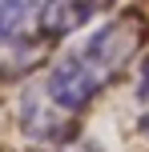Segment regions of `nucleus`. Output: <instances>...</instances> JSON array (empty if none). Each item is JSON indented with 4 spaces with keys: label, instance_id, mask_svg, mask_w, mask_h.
Returning a JSON list of instances; mask_svg holds the SVG:
<instances>
[{
    "label": "nucleus",
    "instance_id": "2",
    "mask_svg": "<svg viewBox=\"0 0 149 152\" xmlns=\"http://www.w3.org/2000/svg\"><path fill=\"white\" fill-rule=\"evenodd\" d=\"M20 124L32 140H69V128H73V112H64L53 96L40 88H28L20 100Z\"/></svg>",
    "mask_w": 149,
    "mask_h": 152
},
{
    "label": "nucleus",
    "instance_id": "1",
    "mask_svg": "<svg viewBox=\"0 0 149 152\" xmlns=\"http://www.w3.org/2000/svg\"><path fill=\"white\" fill-rule=\"evenodd\" d=\"M137 48H141V20H133V16L105 20L97 32H89L77 48H69L48 68L44 92L64 112L77 116L97 92H105L121 76V68L137 56Z\"/></svg>",
    "mask_w": 149,
    "mask_h": 152
},
{
    "label": "nucleus",
    "instance_id": "6",
    "mask_svg": "<svg viewBox=\"0 0 149 152\" xmlns=\"http://www.w3.org/2000/svg\"><path fill=\"white\" fill-rule=\"evenodd\" d=\"M64 152H97L93 144H73V148H64Z\"/></svg>",
    "mask_w": 149,
    "mask_h": 152
},
{
    "label": "nucleus",
    "instance_id": "3",
    "mask_svg": "<svg viewBox=\"0 0 149 152\" xmlns=\"http://www.w3.org/2000/svg\"><path fill=\"white\" fill-rule=\"evenodd\" d=\"M101 8H109V0H44L36 12V28L44 40H61L85 28Z\"/></svg>",
    "mask_w": 149,
    "mask_h": 152
},
{
    "label": "nucleus",
    "instance_id": "4",
    "mask_svg": "<svg viewBox=\"0 0 149 152\" xmlns=\"http://www.w3.org/2000/svg\"><path fill=\"white\" fill-rule=\"evenodd\" d=\"M32 4L36 0H0V44H8L20 32V24L32 16Z\"/></svg>",
    "mask_w": 149,
    "mask_h": 152
},
{
    "label": "nucleus",
    "instance_id": "5",
    "mask_svg": "<svg viewBox=\"0 0 149 152\" xmlns=\"http://www.w3.org/2000/svg\"><path fill=\"white\" fill-rule=\"evenodd\" d=\"M141 100L149 104V60H145V68H141Z\"/></svg>",
    "mask_w": 149,
    "mask_h": 152
}]
</instances>
